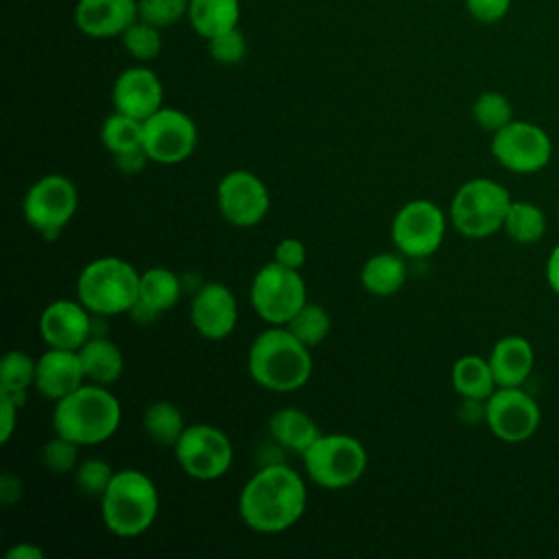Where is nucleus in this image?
Returning a JSON list of instances; mask_svg holds the SVG:
<instances>
[{
	"mask_svg": "<svg viewBox=\"0 0 559 559\" xmlns=\"http://www.w3.org/2000/svg\"><path fill=\"white\" fill-rule=\"evenodd\" d=\"M306 502L308 489L301 474L286 463H269L242 485L238 515L247 528L277 535L301 520Z\"/></svg>",
	"mask_w": 559,
	"mask_h": 559,
	"instance_id": "1",
	"label": "nucleus"
},
{
	"mask_svg": "<svg viewBox=\"0 0 559 559\" xmlns=\"http://www.w3.org/2000/svg\"><path fill=\"white\" fill-rule=\"evenodd\" d=\"M251 380L273 393H293L312 376V354L286 325L262 330L247 354Z\"/></svg>",
	"mask_w": 559,
	"mask_h": 559,
	"instance_id": "2",
	"label": "nucleus"
},
{
	"mask_svg": "<svg viewBox=\"0 0 559 559\" xmlns=\"http://www.w3.org/2000/svg\"><path fill=\"white\" fill-rule=\"evenodd\" d=\"M122 421V408L109 386L85 382L55 402L52 430L76 445H98L111 439Z\"/></svg>",
	"mask_w": 559,
	"mask_h": 559,
	"instance_id": "3",
	"label": "nucleus"
},
{
	"mask_svg": "<svg viewBox=\"0 0 559 559\" xmlns=\"http://www.w3.org/2000/svg\"><path fill=\"white\" fill-rule=\"evenodd\" d=\"M159 511V493L151 476L140 469H118L100 496L105 528L122 539L144 535Z\"/></svg>",
	"mask_w": 559,
	"mask_h": 559,
	"instance_id": "4",
	"label": "nucleus"
},
{
	"mask_svg": "<svg viewBox=\"0 0 559 559\" xmlns=\"http://www.w3.org/2000/svg\"><path fill=\"white\" fill-rule=\"evenodd\" d=\"M140 275L124 258H94L76 277V299L98 317L129 314L140 295Z\"/></svg>",
	"mask_w": 559,
	"mask_h": 559,
	"instance_id": "5",
	"label": "nucleus"
},
{
	"mask_svg": "<svg viewBox=\"0 0 559 559\" xmlns=\"http://www.w3.org/2000/svg\"><path fill=\"white\" fill-rule=\"evenodd\" d=\"M511 201L513 199L502 183L487 177H474L454 192L448 218L465 238H489L502 229Z\"/></svg>",
	"mask_w": 559,
	"mask_h": 559,
	"instance_id": "6",
	"label": "nucleus"
},
{
	"mask_svg": "<svg viewBox=\"0 0 559 559\" xmlns=\"http://www.w3.org/2000/svg\"><path fill=\"white\" fill-rule=\"evenodd\" d=\"M306 476L323 489H345L367 472V450L360 439L343 432L319 435L301 454Z\"/></svg>",
	"mask_w": 559,
	"mask_h": 559,
	"instance_id": "7",
	"label": "nucleus"
},
{
	"mask_svg": "<svg viewBox=\"0 0 559 559\" xmlns=\"http://www.w3.org/2000/svg\"><path fill=\"white\" fill-rule=\"evenodd\" d=\"M249 299L253 312L269 325H286L308 301L301 273L275 260L258 269L251 280Z\"/></svg>",
	"mask_w": 559,
	"mask_h": 559,
	"instance_id": "8",
	"label": "nucleus"
},
{
	"mask_svg": "<svg viewBox=\"0 0 559 559\" xmlns=\"http://www.w3.org/2000/svg\"><path fill=\"white\" fill-rule=\"evenodd\" d=\"M79 192L70 177L50 173L31 183L22 201V214L31 229L55 238L76 214Z\"/></svg>",
	"mask_w": 559,
	"mask_h": 559,
	"instance_id": "9",
	"label": "nucleus"
},
{
	"mask_svg": "<svg viewBox=\"0 0 559 559\" xmlns=\"http://www.w3.org/2000/svg\"><path fill=\"white\" fill-rule=\"evenodd\" d=\"M173 450L181 472L201 483L223 478L234 463L229 437L210 424L186 426Z\"/></svg>",
	"mask_w": 559,
	"mask_h": 559,
	"instance_id": "10",
	"label": "nucleus"
},
{
	"mask_svg": "<svg viewBox=\"0 0 559 559\" xmlns=\"http://www.w3.org/2000/svg\"><path fill=\"white\" fill-rule=\"evenodd\" d=\"M448 218L430 199H413L404 203L391 221V240L404 258H430L445 238Z\"/></svg>",
	"mask_w": 559,
	"mask_h": 559,
	"instance_id": "11",
	"label": "nucleus"
},
{
	"mask_svg": "<svg viewBox=\"0 0 559 559\" xmlns=\"http://www.w3.org/2000/svg\"><path fill=\"white\" fill-rule=\"evenodd\" d=\"M489 151L504 170L533 175L550 164L552 140L539 124L513 118L507 127L491 133Z\"/></svg>",
	"mask_w": 559,
	"mask_h": 559,
	"instance_id": "12",
	"label": "nucleus"
},
{
	"mask_svg": "<svg viewBox=\"0 0 559 559\" xmlns=\"http://www.w3.org/2000/svg\"><path fill=\"white\" fill-rule=\"evenodd\" d=\"M199 131L194 120L175 107H162L144 120L142 146L151 162L175 166L192 157Z\"/></svg>",
	"mask_w": 559,
	"mask_h": 559,
	"instance_id": "13",
	"label": "nucleus"
},
{
	"mask_svg": "<svg viewBox=\"0 0 559 559\" xmlns=\"http://www.w3.org/2000/svg\"><path fill=\"white\" fill-rule=\"evenodd\" d=\"M542 421L539 404L522 386H498L485 400V424L504 443L528 441Z\"/></svg>",
	"mask_w": 559,
	"mask_h": 559,
	"instance_id": "14",
	"label": "nucleus"
},
{
	"mask_svg": "<svg viewBox=\"0 0 559 559\" xmlns=\"http://www.w3.org/2000/svg\"><path fill=\"white\" fill-rule=\"evenodd\" d=\"M216 205L229 225L253 227L269 214L271 194L255 173L238 168L221 177L216 186Z\"/></svg>",
	"mask_w": 559,
	"mask_h": 559,
	"instance_id": "15",
	"label": "nucleus"
},
{
	"mask_svg": "<svg viewBox=\"0 0 559 559\" xmlns=\"http://www.w3.org/2000/svg\"><path fill=\"white\" fill-rule=\"evenodd\" d=\"M190 323L207 341L227 338L238 323V301L221 282H205L190 301Z\"/></svg>",
	"mask_w": 559,
	"mask_h": 559,
	"instance_id": "16",
	"label": "nucleus"
},
{
	"mask_svg": "<svg viewBox=\"0 0 559 559\" xmlns=\"http://www.w3.org/2000/svg\"><path fill=\"white\" fill-rule=\"evenodd\" d=\"M111 103L114 111L127 114L138 120H146L157 109L164 107V85L146 66H131L122 70L111 87Z\"/></svg>",
	"mask_w": 559,
	"mask_h": 559,
	"instance_id": "17",
	"label": "nucleus"
},
{
	"mask_svg": "<svg viewBox=\"0 0 559 559\" xmlns=\"http://www.w3.org/2000/svg\"><path fill=\"white\" fill-rule=\"evenodd\" d=\"M39 334L48 347L81 349L92 336V312L79 299H55L39 314Z\"/></svg>",
	"mask_w": 559,
	"mask_h": 559,
	"instance_id": "18",
	"label": "nucleus"
},
{
	"mask_svg": "<svg viewBox=\"0 0 559 559\" xmlns=\"http://www.w3.org/2000/svg\"><path fill=\"white\" fill-rule=\"evenodd\" d=\"M85 371L79 358V349H59L48 347L35 367V391L50 400L59 402L61 397L76 391L85 384Z\"/></svg>",
	"mask_w": 559,
	"mask_h": 559,
	"instance_id": "19",
	"label": "nucleus"
},
{
	"mask_svg": "<svg viewBox=\"0 0 559 559\" xmlns=\"http://www.w3.org/2000/svg\"><path fill=\"white\" fill-rule=\"evenodd\" d=\"M138 20V0H79L76 28L94 39L120 37Z\"/></svg>",
	"mask_w": 559,
	"mask_h": 559,
	"instance_id": "20",
	"label": "nucleus"
},
{
	"mask_svg": "<svg viewBox=\"0 0 559 559\" xmlns=\"http://www.w3.org/2000/svg\"><path fill=\"white\" fill-rule=\"evenodd\" d=\"M181 297V280L166 266H151L140 275V295L131 308V319L140 323L155 321L162 312L170 310Z\"/></svg>",
	"mask_w": 559,
	"mask_h": 559,
	"instance_id": "21",
	"label": "nucleus"
},
{
	"mask_svg": "<svg viewBox=\"0 0 559 559\" xmlns=\"http://www.w3.org/2000/svg\"><path fill=\"white\" fill-rule=\"evenodd\" d=\"M489 365L498 386H522L533 373L535 365L531 341L520 334L498 338L489 352Z\"/></svg>",
	"mask_w": 559,
	"mask_h": 559,
	"instance_id": "22",
	"label": "nucleus"
},
{
	"mask_svg": "<svg viewBox=\"0 0 559 559\" xmlns=\"http://www.w3.org/2000/svg\"><path fill=\"white\" fill-rule=\"evenodd\" d=\"M269 435L277 445L301 456L314 443L321 430L306 411L297 406H284L269 417Z\"/></svg>",
	"mask_w": 559,
	"mask_h": 559,
	"instance_id": "23",
	"label": "nucleus"
},
{
	"mask_svg": "<svg viewBox=\"0 0 559 559\" xmlns=\"http://www.w3.org/2000/svg\"><path fill=\"white\" fill-rule=\"evenodd\" d=\"M79 358L85 371V380L92 384L109 386L124 371V356L120 347L107 336H90L79 349Z\"/></svg>",
	"mask_w": 559,
	"mask_h": 559,
	"instance_id": "24",
	"label": "nucleus"
},
{
	"mask_svg": "<svg viewBox=\"0 0 559 559\" xmlns=\"http://www.w3.org/2000/svg\"><path fill=\"white\" fill-rule=\"evenodd\" d=\"M406 262L400 251H382L367 258L360 269V286L373 297H391L406 282Z\"/></svg>",
	"mask_w": 559,
	"mask_h": 559,
	"instance_id": "25",
	"label": "nucleus"
},
{
	"mask_svg": "<svg viewBox=\"0 0 559 559\" xmlns=\"http://www.w3.org/2000/svg\"><path fill=\"white\" fill-rule=\"evenodd\" d=\"M188 22L205 41L240 22V0H190Z\"/></svg>",
	"mask_w": 559,
	"mask_h": 559,
	"instance_id": "26",
	"label": "nucleus"
},
{
	"mask_svg": "<svg viewBox=\"0 0 559 559\" xmlns=\"http://www.w3.org/2000/svg\"><path fill=\"white\" fill-rule=\"evenodd\" d=\"M450 380L459 397L487 400L498 389L489 358H483L476 354H465L459 360H454Z\"/></svg>",
	"mask_w": 559,
	"mask_h": 559,
	"instance_id": "27",
	"label": "nucleus"
},
{
	"mask_svg": "<svg viewBox=\"0 0 559 559\" xmlns=\"http://www.w3.org/2000/svg\"><path fill=\"white\" fill-rule=\"evenodd\" d=\"M35 367L37 360H33L26 352H7L0 362V395H7L17 406H24L31 386H35Z\"/></svg>",
	"mask_w": 559,
	"mask_h": 559,
	"instance_id": "28",
	"label": "nucleus"
},
{
	"mask_svg": "<svg viewBox=\"0 0 559 559\" xmlns=\"http://www.w3.org/2000/svg\"><path fill=\"white\" fill-rule=\"evenodd\" d=\"M142 426L146 437L162 448H175V443L186 430L183 413L173 402H166V400L151 402L144 408Z\"/></svg>",
	"mask_w": 559,
	"mask_h": 559,
	"instance_id": "29",
	"label": "nucleus"
},
{
	"mask_svg": "<svg viewBox=\"0 0 559 559\" xmlns=\"http://www.w3.org/2000/svg\"><path fill=\"white\" fill-rule=\"evenodd\" d=\"M548 227L546 214L531 201H511L502 229L518 245H535L544 238Z\"/></svg>",
	"mask_w": 559,
	"mask_h": 559,
	"instance_id": "30",
	"label": "nucleus"
},
{
	"mask_svg": "<svg viewBox=\"0 0 559 559\" xmlns=\"http://www.w3.org/2000/svg\"><path fill=\"white\" fill-rule=\"evenodd\" d=\"M142 135H144V122L120 111L109 114L100 124V142L111 155L140 148Z\"/></svg>",
	"mask_w": 559,
	"mask_h": 559,
	"instance_id": "31",
	"label": "nucleus"
},
{
	"mask_svg": "<svg viewBox=\"0 0 559 559\" xmlns=\"http://www.w3.org/2000/svg\"><path fill=\"white\" fill-rule=\"evenodd\" d=\"M286 328L310 349L321 345L328 334L332 332V317L330 312L312 301H306L297 314L286 323Z\"/></svg>",
	"mask_w": 559,
	"mask_h": 559,
	"instance_id": "32",
	"label": "nucleus"
},
{
	"mask_svg": "<svg viewBox=\"0 0 559 559\" xmlns=\"http://www.w3.org/2000/svg\"><path fill=\"white\" fill-rule=\"evenodd\" d=\"M472 118L483 131L496 133L513 120L511 100L502 92L487 90L476 96L472 105Z\"/></svg>",
	"mask_w": 559,
	"mask_h": 559,
	"instance_id": "33",
	"label": "nucleus"
},
{
	"mask_svg": "<svg viewBox=\"0 0 559 559\" xmlns=\"http://www.w3.org/2000/svg\"><path fill=\"white\" fill-rule=\"evenodd\" d=\"M162 28L144 22V20H135L122 35V48L129 52V57H133L140 63L153 61L159 52H162Z\"/></svg>",
	"mask_w": 559,
	"mask_h": 559,
	"instance_id": "34",
	"label": "nucleus"
},
{
	"mask_svg": "<svg viewBox=\"0 0 559 559\" xmlns=\"http://www.w3.org/2000/svg\"><path fill=\"white\" fill-rule=\"evenodd\" d=\"M79 448L74 441L61 437L55 432L52 439H48L41 448V465L48 474H55V476H63V474H70L76 469L79 465Z\"/></svg>",
	"mask_w": 559,
	"mask_h": 559,
	"instance_id": "35",
	"label": "nucleus"
},
{
	"mask_svg": "<svg viewBox=\"0 0 559 559\" xmlns=\"http://www.w3.org/2000/svg\"><path fill=\"white\" fill-rule=\"evenodd\" d=\"M114 474L116 472L111 469V465L107 461H103V459H85L74 469V485H76L79 493L100 500V496L109 487Z\"/></svg>",
	"mask_w": 559,
	"mask_h": 559,
	"instance_id": "36",
	"label": "nucleus"
},
{
	"mask_svg": "<svg viewBox=\"0 0 559 559\" xmlns=\"http://www.w3.org/2000/svg\"><path fill=\"white\" fill-rule=\"evenodd\" d=\"M190 0H138V17L157 26L168 28L188 15Z\"/></svg>",
	"mask_w": 559,
	"mask_h": 559,
	"instance_id": "37",
	"label": "nucleus"
},
{
	"mask_svg": "<svg viewBox=\"0 0 559 559\" xmlns=\"http://www.w3.org/2000/svg\"><path fill=\"white\" fill-rule=\"evenodd\" d=\"M207 52L221 66H236L247 55V39L242 35V31L236 26V28H229V31H223V33L210 37Z\"/></svg>",
	"mask_w": 559,
	"mask_h": 559,
	"instance_id": "38",
	"label": "nucleus"
},
{
	"mask_svg": "<svg viewBox=\"0 0 559 559\" xmlns=\"http://www.w3.org/2000/svg\"><path fill=\"white\" fill-rule=\"evenodd\" d=\"M463 2L467 13L480 24H496L511 9V0H463Z\"/></svg>",
	"mask_w": 559,
	"mask_h": 559,
	"instance_id": "39",
	"label": "nucleus"
},
{
	"mask_svg": "<svg viewBox=\"0 0 559 559\" xmlns=\"http://www.w3.org/2000/svg\"><path fill=\"white\" fill-rule=\"evenodd\" d=\"M306 258H308V251H306V245L299 240V238H282L275 249H273V260L288 266V269H301L306 264Z\"/></svg>",
	"mask_w": 559,
	"mask_h": 559,
	"instance_id": "40",
	"label": "nucleus"
},
{
	"mask_svg": "<svg viewBox=\"0 0 559 559\" xmlns=\"http://www.w3.org/2000/svg\"><path fill=\"white\" fill-rule=\"evenodd\" d=\"M148 162H151V159H148V155H146L144 146L133 148V151H127V153H118V155H114V164H116V168H118L120 173H124V175H135V173H140Z\"/></svg>",
	"mask_w": 559,
	"mask_h": 559,
	"instance_id": "41",
	"label": "nucleus"
},
{
	"mask_svg": "<svg viewBox=\"0 0 559 559\" xmlns=\"http://www.w3.org/2000/svg\"><path fill=\"white\" fill-rule=\"evenodd\" d=\"M22 406H17L11 397L7 395H0V411H2V435H0V441L7 443L15 430V419H17V411Z\"/></svg>",
	"mask_w": 559,
	"mask_h": 559,
	"instance_id": "42",
	"label": "nucleus"
},
{
	"mask_svg": "<svg viewBox=\"0 0 559 559\" xmlns=\"http://www.w3.org/2000/svg\"><path fill=\"white\" fill-rule=\"evenodd\" d=\"M459 417H461V421H465V424H478V421H485V400L461 397Z\"/></svg>",
	"mask_w": 559,
	"mask_h": 559,
	"instance_id": "43",
	"label": "nucleus"
},
{
	"mask_svg": "<svg viewBox=\"0 0 559 559\" xmlns=\"http://www.w3.org/2000/svg\"><path fill=\"white\" fill-rule=\"evenodd\" d=\"M22 496V480L15 478L11 472H4L0 478V502L4 507L13 504Z\"/></svg>",
	"mask_w": 559,
	"mask_h": 559,
	"instance_id": "44",
	"label": "nucleus"
},
{
	"mask_svg": "<svg viewBox=\"0 0 559 559\" xmlns=\"http://www.w3.org/2000/svg\"><path fill=\"white\" fill-rule=\"evenodd\" d=\"M546 282H548L550 290L559 297V242L548 253V260H546Z\"/></svg>",
	"mask_w": 559,
	"mask_h": 559,
	"instance_id": "45",
	"label": "nucleus"
},
{
	"mask_svg": "<svg viewBox=\"0 0 559 559\" xmlns=\"http://www.w3.org/2000/svg\"><path fill=\"white\" fill-rule=\"evenodd\" d=\"M4 557L7 559H44V550L37 544L20 542V544L11 546Z\"/></svg>",
	"mask_w": 559,
	"mask_h": 559,
	"instance_id": "46",
	"label": "nucleus"
},
{
	"mask_svg": "<svg viewBox=\"0 0 559 559\" xmlns=\"http://www.w3.org/2000/svg\"><path fill=\"white\" fill-rule=\"evenodd\" d=\"M557 218H559V212H557Z\"/></svg>",
	"mask_w": 559,
	"mask_h": 559,
	"instance_id": "47",
	"label": "nucleus"
}]
</instances>
